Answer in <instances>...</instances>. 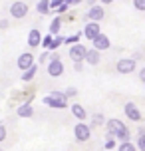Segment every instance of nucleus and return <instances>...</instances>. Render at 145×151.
I'll use <instances>...</instances> for the list:
<instances>
[{
	"label": "nucleus",
	"mask_w": 145,
	"mask_h": 151,
	"mask_svg": "<svg viewBox=\"0 0 145 151\" xmlns=\"http://www.w3.org/2000/svg\"><path fill=\"white\" fill-rule=\"evenodd\" d=\"M85 52H88V48L78 42V44H72V48L68 50V56H70V60H74V62H84Z\"/></svg>",
	"instance_id": "nucleus-7"
},
{
	"label": "nucleus",
	"mask_w": 145,
	"mask_h": 151,
	"mask_svg": "<svg viewBox=\"0 0 145 151\" xmlns=\"http://www.w3.org/2000/svg\"><path fill=\"white\" fill-rule=\"evenodd\" d=\"M64 96H66V99H72V98H76V96H78V90L74 88V86H70V88H66Z\"/></svg>",
	"instance_id": "nucleus-25"
},
{
	"label": "nucleus",
	"mask_w": 145,
	"mask_h": 151,
	"mask_svg": "<svg viewBox=\"0 0 145 151\" xmlns=\"http://www.w3.org/2000/svg\"><path fill=\"white\" fill-rule=\"evenodd\" d=\"M101 6H106V4H111V2H115V0H98Z\"/></svg>",
	"instance_id": "nucleus-37"
},
{
	"label": "nucleus",
	"mask_w": 145,
	"mask_h": 151,
	"mask_svg": "<svg viewBox=\"0 0 145 151\" xmlns=\"http://www.w3.org/2000/svg\"><path fill=\"white\" fill-rule=\"evenodd\" d=\"M133 8L139 12H145V0H133Z\"/></svg>",
	"instance_id": "nucleus-27"
},
{
	"label": "nucleus",
	"mask_w": 145,
	"mask_h": 151,
	"mask_svg": "<svg viewBox=\"0 0 145 151\" xmlns=\"http://www.w3.org/2000/svg\"><path fill=\"white\" fill-rule=\"evenodd\" d=\"M0 151H4V149H0Z\"/></svg>",
	"instance_id": "nucleus-39"
},
{
	"label": "nucleus",
	"mask_w": 145,
	"mask_h": 151,
	"mask_svg": "<svg viewBox=\"0 0 145 151\" xmlns=\"http://www.w3.org/2000/svg\"><path fill=\"white\" fill-rule=\"evenodd\" d=\"M74 137H76V141H80V143L90 141L92 139V127H90V123H84V121L76 123L74 125Z\"/></svg>",
	"instance_id": "nucleus-3"
},
{
	"label": "nucleus",
	"mask_w": 145,
	"mask_h": 151,
	"mask_svg": "<svg viewBox=\"0 0 145 151\" xmlns=\"http://www.w3.org/2000/svg\"><path fill=\"white\" fill-rule=\"evenodd\" d=\"M42 48L44 50H48V52H56L58 50V44H56V40H54V36H50V34H46V36H42Z\"/></svg>",
	"instance_id": "nucleus-17"
},
{
	"label": "nucleus",
	"mask_w": 145,
	"mask_h": 151,
	"mask_svg": "<svg viewBox=\"0 0 145 151\" xmlns=\"http://www.w3.org/2000/svg\"><path fill=\"white\" fill-rule=\"evenodd\" d=\"M54 40H56V44H58V48H60V46L64 44V36H60V34H58V36H54Z\"/></svg>",
	"instance_id": "nucleus-35"
},
{
	"label": "nucleus",
	"mask_w": 145,
	"mask_h": 151,
	"mask_svg": "<svg viewBox=\"0 0 145 151\" xmlns=\"http://www.w3.org/2000/svg\"><path fill=\"white\" fill-rule=\"evenodd\" d=\"M36 58H34V54L32 52H22L20 56H18V62H16V66H18V70L20 72H24V70H28L30 66H34L36 64Z\"/></svg>",
	"instance_id": "nucleus-8"
},
{
	"label": "nucleus",
	"mask_w": 145,
	"mask_h": 151,
	"mask_svg": "<svg viewBox=\"0 0 145 151\" xmlns=\"http://www.w3.org/2000/svg\"><path fill=\"white\" fill-rule=\"evenodd\" d=\"M92 44H93V48H95V50H99V52H106V50H109V48H111V42H109V38H107L103 32H99L98 36L93 38Z\"/></svg>",
	"instance_id": "nucleus-11"
},
{
	"label": "nucleus",
	"mask_w": 145,
	"mask_h": 151,
	"mask_svg": "<svg viewBox=\"0 0 145 151\" xmlns=\"http://www.w3.org/2000/svg\"><path fill=\"white\" fill-rule=\"evenodd\" d=\"M106 115L103 113H93L92 115V123H90V127H101V125H106Z\"/></svg>",
	"instance_id": "nucleus-20"
},
{
	"label": "nucleus",
	"mask_w": 145,
	"mask_h": 151,
	"mask_svg": "<svg viewBox=\"0 0 145 151\" xmlns=\"http://www.w3.org/2000/svg\"><path fill=\"white\" fill-rule=\"evenodd\" d=\"M85 4H88V8L93 6V4H98V0H85Z\"/></svg>",
	"instance_id": "nucleus-38"
},
{
	"label": "nucleus",
	"mask_w": 145,
	"mask_h": 151,
	"mask_svg": "<svg viewBox=\"0 0 145 151\" xmlns=\"http://www.w3.org/2000/svg\"><path fill=\"white\" fill-rule=\"evenodd\" d=\"M60 30H62V18H60V14H56L52 18L50 26H48V34H50V36H58Z\"/></svg>",
	"instance_id": "nucleus-16"
},
{
	"label": "nucleus",
	"mask_w": 145,
	"mask_h": 151,
	"mask_svg": "<svg viewBox=\"0 0 145 151\" xmlns=\"http://www.w3.org/2000/svg\"><path fill=\"white\" fill-rule=\"evenodd\" d=\"M106 133L109 137H113V139H119V141H129V137H131L127 125L121 119H117V117L106 121Z\"/></svg>",
	"instance_id": "nucleus-1"
},
{
	"label": "nucleus",
	"mask_w": 145,
	"mask_h": 151,
	"mask_svg": "<svg viewBox=\"0 0 145 151\" xmlns=\"http://www.w3.org/2000/svg\"><path fill=\"white\" fill-rule=\"evenodd\" d=\"M40 44H42V34H40L38 28H32L28 32V46L30 48H38Z\"/></svg>",
	"instance_id": "nucleus-13"
},
{
	"label": "nucleus",
	"mask_w": 145,
	"mask_h": 151,
	"mask_svg": "<svg viewBox=\"0 0 145 151\" xmlns=\"http://www.w3.org/2000/svg\"><path fill=\"white\" fill-rule=\"evenodd\" d=\"M85 18H88V22H101V20L106 18V8L98 2V4H93V6L88 8Z\"/></svg>",
	"instance_id": "nucleus-6"
},
{
	"label": "nucleus",
	"mask_w": 145,
	"mask_h": 151,
	"mask_svg": "<svg viewBox=\"0 0 145 151\" xmlns=\"http://www.w3.org/2000/svg\"><path fill=\"white\" fill-rule=\"evenodd\" d=\"M117 151H137V147L131 141H121V143L117 145Z\"/></svg>",
	"instance_id": "nucleus-22"
},
{
	"label": "nucleus",
	"mask_w": 145,
	"mask_h": 151,
	"mask_svg": "<svg viewBox=\"0 0 145 151\" xmlns=\"http://www.w3.org/2000/svg\"><path fill=\"white\" fill-rule=\"evenodd\" d=\"M139 80H141V82L145 83V68H141V70H139Z\"/></svg>",
	"instance_id": "nucleus-36"
},
{
	"label": "nucleus",
	"mask_w": 145,
	"mask_h": 151,
	"mask_svg": "<svg viewBox=\"0 0 145 151\" xmlns=\"http://www.w3.org/2000/svg\"><path fill=\"white\" fill-rule=\"evenodd\" d=\"M28 10H30V6H28V2H24V0H16V2L10 4V16L16 18V20L26 18V16H28Z\"/></svg>",
	"instance_id": "nucleus-4"
},
{
	"label": "nucleus",
	"mask_w": 145,
	"mask_h": 151,
	"mask_svg": "<svg viewBox=\"0 0 145 151\" xmlns=\"http://www.w3.org/2000/svg\"><path fill=\"white\" fill-rule=\"evenodd\" d=\"M135 147L139 151H145V133H139L137 139H135Z\"/></svg>",
	"instance_id": "nucleus-24"
},
{
	"label": "nucleus",
	"mask_w": 145,
	"mask_h": 151,
	"mask_svg": "<svg viewBox=\"0 0 145 151\" xmlns=\"http://www.w3.org/2000/svg\"><path fill=\"white\" fill-rule=\"evenodd\" d=\"M36 70H38V66H36V64H34V66H30V68L28 70H24L22 72V76H20V78H22V82H32V80H34V76H36Z\"/></svg>",
	"instance_id": "nucleus-19"
},
{
	"label": "nucleus",
	"mask_w": 145,
	"mask_h": 151,
	"mask_svg": "<svg viewBox=\"0 0 145 151\" xmlns=\"http://www.w3.org/2000/svg\"><path fill=\"white\" fill-rule=\"evenodd\" d=\"M4 139H6V127L0 123V141H4Z\"/></svg>",
	"instance_id": "nucleus-31"
},
{
	"label": "nucleus",
	"mask_w": 145,
	"mask_h": 151,
	"mask_svg": "<svg viewBox=\"0 0 145 151\" xmlns=\"http://www.w3.org/2000/svg\"><path fill=\"white\" fill-rule=\"evenodd\" d=\"M80 38H82V32L72 34V36H66V38H64V44H78V42H80Z\"/></svg>",
	"instance_id": "nucleus-23"
},
{
	"label": "nucleus",
	"mask_w": 145,
	"mask_h": 151,
	"mask_svg": "<svg viewBox=\"0 0 145 151\" xmlns=\"http://www.w3.org/2000/svg\"><path fill=\"white\" fill-rule=\"evenodd\" d=\"M74 70H76L78 74H80V72L84 70V64H82V62H74Z\"/></svg>",
	"instance_id": "nucleus-33"
},
{
	"label": "nucleus",
	"mask_w": 145,
	"mask_h": 151,
	"mask_svg": "<svg viewBox=\"0 0 145 151\" xmlns=\"http://www.w3.org/2000/svg\"><path fill=\"white\" fill-rule=\"evenodd\" d=\"M123 113H125V117L131 121H141V111H139V107L133 104V101H127L125 106H123Z\"/></svg>",
	"instance_id": "nucleus-10"
},
{
	"label": "nucleus",
	"mask_w": 145,
	"mask_h": 151,
	"mask_svg": "<svg viewBox=\"0 0 145 151\" xmlns=\"http://www.w3.org/2000/svg\"><path fill=\"white\" fill-rule=\"evenodd\" d=\"M115 141H117V139H113V137H109V135H107L106 145H103V147H106V149H115Z\"/></svg>",
	"instance_id": "nucleus-28"
},
{
	"label": "nucleus",
	"mask_w": 145,
	"mask_h": 151,
	"mask_svg": "<svg viewBox=\"0 0 145 151\" xmlns=\"http://www.w3.org/2000/svg\"><path fill=\"white\" fill-rule=\"evenodd\" d=\"M16 113H18V117H32L34 115V107H32L30 101H24V104H20L18 106V109H16Z\"/></svg>",
	"instance_id": "nucleus-14"
},
{
	"label": "nucleus",
	"mask_w": 145,
	"mask_h": 151,
	"mask_svg": "<svg viewBox=\"0 0 145 151\" xmlns=\"http://www.w3.org/2000/svg\"><path fill=\"white\" fill-rule=\"evenodd\" d=\"M68 8H70V4H66V2H64L62 6H58V8H56V14H64V12H66Z\"/></svg>",
	"instance_id": "nucleus-30"
},
{
	"label": "nucleus",
	"mask_w": 145,
	"mask_h": 151,
	"mask_svg": "<svg viewBox=\"0 0 145 151\" xmlns=\"http://www.w3.org/2000/svg\"><path fill=\"white\" fill-rule=\"evenodd\" d=\"M44 104H46L48 107H54V109H66V107H68V99L54 98V96H46V98H44Z\"/></svg>",
	"instance_id": "nucleus-12"
},
{
	"label": "nucleus",
	"mask_w": 145,
	"mask_h": 151,
	"mask_svg": "<svg viewBox=\"0 0 145 151\" xmlns=\"http://www.w3.org/2000/svg\"><path fill=\"white\" fill-rule=\"evenodd\" d=\"M48 60H50V52L48 50H44V52L40 54V58H38V64H42V66H46Z\"/></svg>",
	"instance_id": "nucleus-26"
},
{
	"label": "nucleus",
	"mask_w": 145,
	"mask_h": 151,
	"mask_svg": "<svg viewBox=\"0 0 145 151\" xmlns=\"http://www.w3.org/2000/svg\"><path fill=\"white\" fill-rule=\"evenodd\" d=\"M135 68H137V60H133V58H121L115 62L117 74H131V72H135Z\"/></svg>",
	"instance_id": "nucleus-5"
},
{
	"label": "nucleus",
	"mask_w": 145,
	"mask_h": 151,
	"mask_svg": "<svg viewBox=\"0 0 145 151\" xmlns=\"http://www.w3.org/2000/svg\"><path fill=\"white\" fill-rule=\"evenodd\" d=\"M70 109H72V115H74L76 119L85 121V117H88V111H85V107H84V106H80V104H74V106H70Z\"/></svg>",
	"instance_id": "nucleus-18"
},
{
	"label": "nucleus",
	"mask_w": 145,
	"mask_h": 151,
	"mask_svg": "<svg viewBox=\"0 0 145 151\" xmlns=\"http://www.w3.org/2000/svg\"><path fill=\"white\" fill-rule=\"evenodd\" d=\"M99 32H101L99 22H85L84 24V30H82V36H84L85 40H90V42H92L93 38L99 34Z\"/></svg>",
	"instance_id": "nucleus-9"
},
{
	"label": "nucleus",
	"mask_w": 145,
	"mask_h": 151,
	"mask_svg": "<svg viewBox=\"0 0 145 151\" xmlns=\"http://www.w3.org/2000/svg\"><path fill=\"white\" fill-rule=\"evenodd\" d=\"M66 0H50V10H56L58 6H62Z\"/></svg>",
	"instance_id": "nucleus-29"
},
{
	"label": "nucleus",
	"mask_w": 145,
	"mask_h": 151,
	"mask_svg": "<svg viewBox=\"0 0 145 151\" xmlns=\"http://www.w3.org/2000/svg\"><path fill=\"white\" fill-rule=\"evenodd\" d=\"M50 96H54V98H62V99H66V96H64V91H58V90H54Z\"/></svg>",
	"instance_id": "nucleus-32"
},
{
	"label": "nucleus",
	"mask_w": 145,
	"mask_h": 151,
	"mask_svg": "<svg viewBox=\"0 0 145 151\" xmlns=\"http://www.w3.org/2000/svg\"><path fill=\"white\" fill-rule=\"evenodd\" d=\"M8 26H10V22H8L6 18H4V20H0V30H6Z\"/></svg>",
	"instance_id": "nucleus-34"
},
{
	"label": "nucleus",
	"mask_w": 145,
	"mask_h": 151,
	"mask_svg": "<svg viewBox=\"0 0 145 151\" xmlns=\"http://www.w3.org/2000/svg\"><path fill=\"white\" fill-rule=\"evenodd\" d=\"M90 66H98L99 60H101V56H99V50L95 48H88V52H85V58H84Z\"/></svg>",
	"instance_id": "nucleus-15"
},
{
	"label": "nucleus",
	"mask_w": 145,
	"mask_h": 151,
	"mask_svg": "<svg viewBox=\"0 0 145 151\" xmlns=\"http://www.w3.org/2000/svg\"><path fill=\"white\" fill-rule=\"evenodd\" d=\"M36 12H40V14H50V12H52V10H50V0H38Z\"/></svg>",
	"instance_id": "nucleus-21"
},
{
	"label": "nucleus",
	"mask_w": 145,
	"mask_h": 151,
	"mask_svg": "<svg viewBox=\"0 0 145 151\" xmlns=\"http://www.w3.org/2000/svg\"><path fill=\"white\" fill-rule=\"evenodd\" d=\"M46 68H48V76H52V78H60L64 74V64H62L58 52H50V60H48Z\"/></svg>",
	"instance_id": "nucleus-2"
}]
</instances>
